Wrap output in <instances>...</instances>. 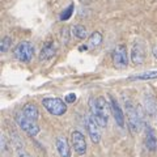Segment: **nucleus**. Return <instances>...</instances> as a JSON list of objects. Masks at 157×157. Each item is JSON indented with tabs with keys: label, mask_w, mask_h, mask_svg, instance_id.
<instances>
[{
	"label": "nucleus",
	"mask_w": 157,
	"mask_h": 157,
	"mask_svg": "<svg viewBox=\"0 0 157 157\" xmlns=\"http://www.w3.org/2000/svg\"><path fill=\"white\" fill-rule=\"evenodd\" d=\"M90 115L94 118L100 127H106L109 122V113L111 106H109L107 101L104 97H93L89 100Z\"/></svg>",
	"instance_id": "obj_1"
},
{
	"label": "nucleus",
	"mask_w": 157,
	"mask_h": 157,
	"mask_svg": "<svg viewBox=\"0 0 157 157\" xmlns=\"http://www.w3.org/2000/svg\"><path fill=\"white\" fill-rule=\"evenodd\" d=\"M2 149L6 151L7 149V140H6V136L2 135Z\"/></svg>",
	"instance_id": "obj_24"
},
{
	"label": "nucleus",
	"mask_w": 157,
	"mask_h": 157,
	"mask_svg": "<svg viewBox=\"0 0 157 157\" xmlns=\"http://www.w3.org/2000/svg\"><path fill=\"white\" fill-rule=\"evenodd\" d=\"M145 147L151 152H157V134L151 126L145 127Z\"/></svg>",
	"instance_id": "obj_11"
},
{
	"label": "nucleus",
	"mask_w": 157,
	"mask_h": 157,
	"mask_svg": "<svg viewBox=\"0 0 157 157\" xmlns=\"http://www.w3.org/2000/svg\"><path fill=\"white\" fill-rule=\"evenodd\" d=\"M64 101H66V104H73L76 101V94L75 93H68L64 98Z\"/></svg>",
	"instance_id": "obj_22"
},
{
	"label": "nucleus",
	"mask_w": 157,
	"mask_h": 157,
	"mask_svg": "<svg viewBox=\"0 0 157 157\" xmlns=\"http://www.w3.org/2000/svg\"><path fill=\"white\" fill-rule=\"evenodd\" d=\"M113 64L115 68L123 70L128 66V54H127V48L124 45H118L114 50H113Z\"/></svg>",
	"instance_id": "obj_6"
},
{
	"label": "nucleus",
	"mask_w": 157,
	"mask_h": 157,
	"mask_svg": "<svg viewBox=\"0 0 157 157\" xmlns=\"http://www.w3.org/2000/svg\"><path fill=\"white\" fill-rule=\"evenodd\" d=\"M126 111H127V122L128 128L132 134H137L143 126V110L139 105H134L131 101H126Z\"/></svg>",
	"instance_id": "obj_2"
},
{
	"label": "nucleus",
	"mask_w": 157,
	"mask_h": 157,
	"mask_svg": "<svg viewBox=\"0 0 157 157\" xmlns=\"http://www.w3.org/2000/svg\"><path fill=\"white\" fill-rule=\"evenodd\" d=\"M42 105L51 115H55V117L64 115L66 111H67V104L63 100H60V98H58V97L43 98Z\"/></svg>",
	"instance_id": "obj_3"
},
{
	"label": "nucleus",
	"mask_w": 157,
	"mask_h": 157,
	"mask_svg": "<svg viewBox=\"0 0 157 157\" xmlns=\"http://www.w3.org/2000/svg\"><path fill=\"white\" fill-rule=\"evenodd\" d=\"M131 60L135 66H140L143 64L145 60V50L144 46L140 42H135L134 46L131 48Z\"/></svg>",
	"instance_id": "obj_9"
},
{
	"label": "nucleus",
	"mask_w": 157,
	"mask_h": 157,
	"mask_svg": "<svg viewBox=\"0 0 157 157\" xmlns=\"http://www.w3.org/2000/svg\"><path fill=\"white\" fill-rule=\"evenodd\" d=\"M60 39H62V43H63V45H67V43L70 42V29H68V28H63V29H62Z\"/></svg>",
	"instance_id": "obj_20"
},
{
	"label": "nucleus",
	"mask_w": 157,
	"mask_h": 157,
	"mask_svg": "<svg viewBox=\"0 0 157 157\" xmlns=\"http://www.w3.org/2000/svg\"><path fill=\"white\" fill-rule=\"evenodd\" d=\"M110 106H111V113H113V117H114L117 124L123 128L124 124H126V117H124V114H123V110H122L121 105L118 104V101L115 100V98L111 97V100H110Z\"/></svg>",
	"instance_id": "obj_10"
},
{
	"label": "nucleus",
	"mask_w": 157,
	"mask_h": 157,
	"mask_svg": "<svg viewBox=\"0 0 157 157\" xmlns=\"http://www.w3.org/2000/svg\"><path fill=\"white\" fill-rule=\"evenodd\" d=\"M17 157H33L30 153H28L25 149H20L17 151Z\"/></svg>",
	"instance_id": "obj_23"
},
{
	"label": "nucleus",
	"mask_w": 157,
	"mask_h": 157,
	"mask_svg": "<svg viewBox=\"0 0 157 157\" xmlns=\"http://www.w3.org/2000/svg\"><path fill=\"white\" fill-rule=\"evenodd\" d=\"M16 123L18 124V127L21 128L25 134H28L29 136H37L39 134V126L37 124V122L30 121L22 114V113H18L16 115Z\"/></svg>",
	"instance_id": "obj_5"
},
{
	"label": "nucleus",
	"mask_w": 157,
	"mask_h": 157,
	"mask_svg": "<svg viewBox=\"0 0 157 157\" xmlns=\"http://www.w3.org/2000/svg\"><path fill=\"white\" fill-rule=\"evenodd\" d=\"M12 46V38L11 37H4L2 41H0V51L2 52H7L9 50V47Z\"/></svg>",
	"instance_id": "obj_19"
},
{
	"label": "nucleus",
	"mask_w": 157,
	"mask_h": 157,
	"mask_svg": "<svg viewBox=\"0 0 157 157\" xmlns=\"http://www.w3.org/2000/svg\"><path fill=\"white\" fill-rule=\"evenodd\" d=\"M72 34L78 39H85L88 37V33H86V29L85 26L82 25H75L72 28Z\"/></svg>",
	"instance_id": "obj_18"
},
{
	"label": "nucleus",
	"mask_w": 157,
	"mask_h": 157,
	"mask_svg": "<svg viewBox=\"0 0 157 157\" xmlns=\"http://www.w3.org/2000/svg\"><path fill=\"white\" fill-rule=\"evenodd\" d=\"M144 106H145V111L149 115H155V113L157 110V104H156L155 97L151 93H145L144 94Z\"/></svg>",
	"instance_id": "obj_15"
},
{
	"label": "nucleus",
	"mask_w": 157,
	"mask_h": 157,
	"mask_svg": "<svg viewBox=\"0 0 157 157\" xmlns=\"http://www.w3.org/2000/svg\"><path fill=\"white\" fill-rule=\"evenodd\" d=\"M88 42H89L90 47H97L102 43V34L100 32H93L89 38H88Z\"/></svg>",
	"instance_id": "obj_17"
},
{
	"label": "nucleus",
	"mask_w": 157,
	"mask_h": 157,
	"mask_svg": "<svg viewBox=\"0 0 157 157\" xmlns=\"http://www.w3.org/2000/svg\"><path fill=\"white\" fill-rule=\"evenodd\" d=\"M13 55L17 60L22 62V63H29L33 59L34 55V47L30 42L28 41H22L14 47L13 50Z\"/></svg>",
	"instance_id": "obj_4"
},
{
	"label": "nucleus",
	"mask_w": 157,
	"mask_h": 157,
	"mask_svg": "<svg viewBox=\"0 0 157 157\" xmlns=\"http://www.w3.org/2000/svg\"><path fill=\"white\" fill-rule=\"evenodd\" d=\"M155 78H157V70H152V71L139 73V75L130 77V80H155Z\"/></svg>",
	"instance_id": "obj_16"
},
{
	"label": "nucleus",
	"mask_w": 157,
	"mask_h": 157,
	"mask_svg": "<svg viewBox=\"0 0 157 157\" xmlns=\"http://www.w3.org/2000/svg\"><path fill=\"white\" fill-rule=\"evenodd\" d=\"M71 141H72L73 149H75L77 155H80V156L85 155L88 145H86V140H85L84 134H81L80 131H73L71 135Z\"/></svg>",
	"instance_id": "obj_8"
},
{
	"label": "nucleus",
	"mask_w": 157,
	"mask_h": 157,
	"mask_svg": "<svg viewBox=\"0 0 157 157\" xmlns=\"http://www.w3.org/2000/svg\"><path fill=\"white\" fill-rule=\"evenodd\" d=\"M85 128H86L88 135H89L90 140L93 141V143L94 144L100 143V140H101V127L92 115L85 117Z\"/></svg>",
	"instance_id": "obj_7"
},
{
	"label": "nucleus",
	"mask_w": 157,
	"mask_h": 157,
	"mask_svg": "<svg viewBox=\"0 0 157 157\" xmlns=\"http://www.w3.org/2000/svg\"><path fill=\"white\" fill-rule=\"evenodd\" d=\"M56 54V46L55 42H47L45 46L41 48L39 52V60H48Z\"/></svg>",
	"instance_id": "obj_13"
},
{
	"label": "nucleus",
	"mask_w": 157,
	"mask_h": 157,
	"mask_svg": "<svg viewBox=\"0 0 157 157\" xmlns=\"http://www.w3.org/2000/svg\"><path fill=\"white\" fill-rule=\"evenodd\" d=\"M152 52H153V56L157 59V45L153 46V48H152Z\"/></svg>",
	"instance_id": "obj_25"
},
{
	"label": "nucleus",
	"mask_w": 157,
	"mask_h": 157,
	"mask_svg": "<svg viewBox=\"0 0 157 157\" xmlns=\"http://www.w3.org/2000/svg\"><path fill=\"white\" fill-rule=\"evenodd\" d=\"M55 145H56V151H58V153L60 157H71V147H70V143H68L67 137L58 136Z\"/></svg>",
	"instance_id": "obj_12"
},
{
	"label": "nucleus",
	"mask_w": 157,
	"mask_h": 157,
	"mask_svg": "<svg viewBox=\"0 0 157 157\" xmlns=\"http://www.w3.org/2000/svg\"><path fill=\"white\" fill-rule=\"evenodd\" d=\"M21 113L28 118V119L34 121V122H37L38 118H39V110L34 104H26L25 106H24Z\"/></svg>",
	"instance_id": "obj_14"
},
{
	"label": "nucleus",
	"mask_w": 157,
	"mask_h": 157,
	"mask_svg": "<svg viewBox=\"0 0 157 157\" xmlns=\"http://www.w3.org/2000/svg\"><path fill=\"white\" fill-rule=\"evenodd\" d=\"M72 11H73V4H70V7H68L66 11H63V14L60 16V20H68L71 17Z\"/></svg>",
	"instance_id": "obj_21"
}]
</instances>
